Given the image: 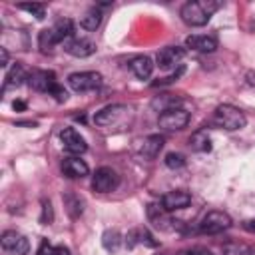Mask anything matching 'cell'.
Here are the masks:
<instances>
[{"mask_svg":"<svg viewBox=\"0 0 255 255\" xmlns=\"http://www.w3.org/2000/svg\"><path fill=\"white\" fill-rule=\"evenodd\" d=\"M74 32V22L70 18H60L54 22V26L46 28L40 32L38 36V44H40V50L42 52H50L56 44L60 42H66Z\"/></svg>","mask_w":255,"mask_h":255,"instance_id":"cell-1","label":"cell"},{"mask_svg":"<svg viewBox=\"0 0 255 255\" xmlns=\"http://www.w3.org/2000/svg\"><path fill=\"white\" fill-rule=\"evenodd\" d=\"M217 8H219V2H211V0H207V2H187V4L181 6L179 16L187 26L197 28V26H205L209 22L211 14Z\"/></svg>","mask_w":255,"mask_h":255,"instance_id":"cell-2","label":"cell"},{"mask_svg":"<svg viewBox=\"0 0 255 255\" xmlns=\"http://www.w3.org/2000/svg\"><path fill=\"white\" fill-rule=\"evenodd\" d=\"M213 122H215V126H219L227 131H235V129L245 128L247 118L239 108H235L231 104H221L213 112Z\"/></svg>","mask_w":255,"mask_h":255,"instance_id":"cell-3","label":"cell"},{"mask_svg":"<svg viewBox=\"0 0 255 255\" xmlns=\"http://www.w3.org/2000/svg\"><path fill=\"white\" fill-rule=\"evenodd\" d=\"M102 74L100 72H74L68 76V84L74 92L84 94V92H94L102 86Z\"/></svg>","mask_w":255,"mask_h":255,"instance_id":"cell-4","label":"cell"},{"mask_svg":"<svg viewBox=\"0 0 255 255\" xmlns=\"http://www.w3.org/2000/svg\"><path fill=\"white\" fill-rule=\"evenodd\" d=\"M231 223H233V221H231V217H229L225 211H209V213L201 219L199 231H201L203 235H217V233L229 229Z\"/></svg>","mask_w":255,"mask_h":255,"instance_id":"cell-5","label":"cell"},{"mask_svg":"<svg viewBox=\"0 0 255 255\" xmlns=\"http://www.w3.org/2000/svg\"><path fill=\"white\" fill-rule=\"evenodd\" d=\"M28 84L32 90L36 92H46V94H54V90L60 86L56 80V74L50 70H34L28 74Z\"/></svg>","mask_w":255,"mask_h":255,"instance_id":"cell-6","label":"cell"},{"mask_svg":"<svg viewBox=\"0 0 255 255\" xmlns=\"http://www.w3.org/2000/svg\"><path fill=\"white\" fill-rule=\"evenodd\" d=\"M187 122H189V112H185L183 108L167 110V112L159 114V118H157L159 128H163L167 131H179L187 126Z\"/></svg>","mask_w":255,"mask_h":255,"instance_id":"cell-7","label":"cell"},{"mask_svg":"<svg viewBox=\"0 0 255 255\" xmlns=\"http://www.w3.org/2000/svg\"><path fill=\"white\" fill-rule=\"evenodd\" d=\"M118 183H120V175L112 167H100L92 177V189L98 193H110L118 187Z\"/></svg>","mask_w":255,"mask_h":255,"instance_id":"cell-8","label":"cell"},{"mask_svg":"<svg viewBox=\"0 0 255 255\" xmlns=\"http://www.w3.org/2000/svg\"><path fill=\"white\" fill-rule=\"evenodd\" d=\"M185 58V50L179 46H165L157 52V66L161 70H175L177 66H181V60Z\"/></svg>","mask_w":255,"mask_h":255,"instance_id":"cell-9","label":"cell"},{"mask_svg":"<svg viewBox=\"0 0 255 255\" xmlns=\"http://www.w3.org/2000/svg\"><path fill=\"white\" fill-rule=\"evenodd\" d=\"M60 139H62V143H64V149L70 151V153H74V155H80V153H84V151L88 149L86 139H84V137L80 135V131H76L74 128H64V129L60 131Z\"/></svg>","mask_w":255,"mask_h":255,"instance_id":"cell-10","label":"cell"},{"mask_svg":"<svg viewBox=\"0 0 255 255\" xmlns=\"http://www.w3.org/2000/svg\"><path fill=\"white\" fill-rule=\"evenodd\" d=\"M64 50L74 58H88L96 52V44L90 38H70L64 42Z\"/></svg>","mask_w":255,"mask_h":255,"instance_id":"cell-11","label":"cell"},{"mask_svg":"<svg viewBox=\"0 0 255 255\" xmlns=\"http://www.w3.org/2000/svg\"><path fill=\"white\" fill-rule=\"evenodd\" d=\"M2 247L10 253H16V255H26L28 249H30V243L24 235L16 233V231H4L2 233Z\"/></svg>","mask_w":255,"mask_h":255,"instance_id":"cell-12","label":"cell"},{"mask_svg":"<svg viewBox=\"0 0 255 255\" xmlns=\"http://www.w3.org/2000/svg\"><path fill=\"white\" fill-rule=\"evenodd\" d=\"M191 203V195L183 189H175V191H167L163 197H161V205L167 209V211H177V209H183Z\"/></svg>","mask_w":255,"mask_h":255,"instance_id":"cell-13","label":"cell"},{"mask_svg":"<svg viewBox=\"0 0 255 255\" xmlns=\"http://www.w3.org/2000/svg\"><path fill=\"white\" fill-rule=\"evenodd\" d=\"M185 46L191 48L193 52L209 54V52H215V48H217V40H215L213 36H207V34H193V36H187Z\"/></svg>","mask_w":255,"mask_h":255,"instance_id":"cell-14","label":"cell"},{"mask_svg":"<svg viewBox=\"0 0 255 255\" xmlns=\"http://www.w3.org/2000/svg\"><path fill=\"white\" fill-rule=\"evenodd\" d=\"M62 173L66 175V177H72V179H82V177H86L88 173H90V167H88V163L84 161V159H80V157H66L64 161H62Z\"/></svg>","mask_w":255,"mask_h":255,"instance_id":"cell-15","label":"cell"},{"mask_svg":"<svg viewBox=\"0 0 255 255\" xmlns=\"http://www.w3.org/2000/svg\"><path fill=\"white\" fill-rule=\"evenodd\" d=\"M124 112H126V106H122V104H112V106H106L104 110H100V112L94 116V122H96L98 126H112V124H116V122L124 116Z\"/></svg>","mask_w":255,"mask_h":255,"instance_id":"cell-16","label":"cell"},{"mask_svg":"<svg viewBox=\"0 0 255 255\" xmlns=\"http://www.w3.org/2000/svg\"><path fill=\"white\" fill-rule=\"evenodd\" d=\"M129 68L135 74V78L147 80L151 76V72H153V62H151L149 56H135V58L129 60Z\"/></svg>","mask_w":255,"mask_h":255,"instance_id":"cell-17","label":"cell"},{"mask_svg":"<svg viewBox=\"0 0 255 255\" xmlns=\"http://www.w3.org/2000/svg\"><path fill=\"white\" fill-rule=\"evenodd\" d=\"M161 147H163V137L157 135V133H153V135H147V137L141 141L139 153H141L143 157H147V159H153L155 155H159Z\"/></svg>","mask_w":255,"mask_h":255,"instance_id":"cell-18","label":"cell"},{"mask_svg":"<svg viewBox=\"0 0 255 255\" xmlns=\"http://www.w3.org/2000/svg\"><path fill=\"white\" fill-rule=\"evenodd\" d=\"M167 209L161 205V203H149L147 205V219L155 225V227H161V229H167L169 225V217H167Z\"/></svg>","mask_w":255,"mask_h":255,"instance_id":"cell-19","label":"cell"},{"mask_svg":"<svg viewBox=\"0 0 255 255\" xmlns=\"http://www.w3.org/2000/svg\"><path fill=\"white\" fill-rule=\"evenodd\" d=\"M189 145L193 151H199V153H205V151H211V137L205 129H197L191 133L189 137Z\"/></svg>","mask_w":255,"mask_h":255,"instance_id":"cell-20","label":"cell"},{"mask_svg":"<svg viewBox=\"0 0 255 255\" xmlns=\"http://www.w3.org/2000/svg\"><path fill=\"white\" fill-rule=\"evenodd\" d=\"M24 80H28L26 70H24V66H22L20 62H16V64L8 70V74H6V84H4V88H18Z\"/></svg>","mask_w":255,"mask_h":255,"instance_id":"cell-21","label":"cell"},{"mask_svg":"<svg viewBox=\"0 0 255 255\" xmlns=\"http://www.w3.org/2000/svg\"><path fill=\"white\" fill-rule=\"evenodd\" d=\"M177 104H179V98H175L171 94H163V96H157V98L151 100V108L157 110V112H161V114L167 112V110L177 108Z\"/></svg>","mask_w":255,"mask_h":255,"instance_id":"cell-22","label":"cell"},{"mask_svg":"<svg viewBox=\"0 0 255 255\" xmlns=\"http://www.w3.org/2000/svg\"><path fill=\"white\" fill-rule=\"evenodd\" d=\"M100 22H102V12L98 10V8H92V10H88L84 16H82V20H80V26L84 28V30H96L98 26H100Z\"/></svg>","mask_w":255,"mask_h":255,"instance_id":"cell-23","label":"cell"},{"mask_svg":"<svg viewBox=\"0 0 255 255\" xmlns=\"http://www.w3.org/2000/svg\"><path fill=\"white\" fill-rule=\"evenodd\" d=\"M64 205H66V209H68V213H70L72 217H80L82 211H84V201H82L76 193L64 195Z\"/></svg>","mask_w":255,"mask_h":255,"instance_id":"cell-24","label":"cell"},{"mask_svg":"<svg viewBox=\"0 0 255 255\" xmlns=\"http://www.w3.org/2000/svg\"><path fill=\"white\" fill-rule=\"evenodd\" d=\"M102 245L108 249V251H118L120 245H122V237L116 229H108L104 235H102Z\"/></svg>","mask_w":255,"mask_h":255,"instance_id":"cell-25","label":"cell"},{"mask_svg":"<svg viewBox=\"0 0 255 255\" xmlns=\"http://www.w3.org/2000/svg\"><path fill=\"white\" fill-rule=\"evenodd\" d=\"M163 161H165V165L169 169H179V167L185 165V155L183 153H177V151H169Z\"/></svg>","mask_w":255,"mask_h":255,"instance_id":"cell-26","label":"cell"},{"mask_svg":"<svg viewBox=\"0 0 255 255\" xmlns=\"http://www.w3.org/2000/svg\"><path fill=\"white\" fill-rule=\"evenodd\" d=\"M223 251H225V255H249L251 249L243 243H229L223 247Z\"/></svg>","mask_w":255,"mask_h":255,"instance_id":"cell-27","label":"cell"},{"mask_svg":"<svg viewBox=\"0 0 255 255\" xmlns=\"http://www.w3.org/2000/svg\"><path fill=\"white\" fill-rule=\"evenodd\" d=\"M18 8H20V10H26V12H30V14H34L38 20H42L44 14H46V6H44V4H20Z\"/></svg>","mask_w":255,"mask_h":255,"instance_id":"cell-28","label":"cell"},{"mask_svg":"<svg viewBox=\"0 0 255 255\" xmlns=\"http://www.w3.org/2000/svg\"><path fill=\"white\" fill-rule=\"evenodd\" d=\"M52 219H54L52 203L50 201H42V217H40V221L42 223H52Z\"/></svg>","mask_w":255,"mask_h":255,"instance_id":"cell-29","label":"cell"},{"mask_svg":"<svg viewBox=\"0 0 255 255\" xmlns=\"http://www.w3.org/2000/svg\"><path fill=\"white\" fill-rule=\"evenodd\" d=\"M36 255H56V247H54L52 243H48V241L44 239V241L40 243V247H38Z\"/></svg>","mask_w":255,"mask_h":255,"instance_id":"cell-30","label":"cell"},{"mask_svg":"<svg viewBox=\"0 0 255 255\" xmlns=\"http://www.w3.org/2000/svg\"><path fill=\"white\" fill-rule=\"evenodd\" d=\"M185 255H211V251H207L203 247H193V249L185 251Z\"/></svg>","mask_w":255,"mask_h":255,"instance_id":"cell-31","label":"cell"},{"mask_svg":"<svg viewBox=\"0 0 255 255\" xmlns=\"http://www.w3.org/2000/svg\"><path fill=\"white\" fill-rule=\"evenodd\" d=\"M243 229H245V231H251V233H255V217H251V219L243 221Z\"/></svg>","mask_w":255,"mask_h":255,"instance_id":"cell-32","label":"cell"},{"mask_svg":"<svg viewBox=\"0 0 255 255\" xmlns=\"http://www.w3.org/2000/svg\"><path fill=\"white\" fill-rule=\"evenodd\" d=\"M56 255H70V249L64 247V245H60V247H56Z\"/></svg>","mask_w":255,"mask_h":255,"instance_id":"cell-33","label":"cell"},{"mask_svg":"<svg viewBox=\"0 0 255 255\" xmlns=\"http://www.w3.org/2000/svg\"><path fill=\"white\" fill-rule=\"evenodd\" d=\"M0 58H2V66H8V52L4 48L0 50Z\"/></svg>","mask_w":255,"mask_h":255,"instance_id":"cell-34","label":"cell"},{"mask_svg":"<svg viewBox=\"0 0 255 255\" xmlns=\"http://www.w3.org/2000/svg\"><path fill=\"white\" fill-rule=\"evenodd\" d=\"M12 106H14V110H26V104L24 102H14Z\"/></svg>","mask_w":255,"mask_h":255,"instance_id":"cell-35","label":"cell"}]
</instances>
